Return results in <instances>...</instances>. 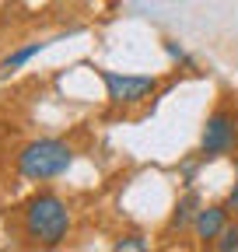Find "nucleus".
<instances>
[{"mask_svg": "<svg viewBox=\"0 0 238 252\" xmlns=\"http://www.w3.org/2000/svg\"><path fill=\"white\" fill-rule=\"evenodd\" d=\"M147 235H140V231H126V235H119L116 242H112V249L116 252H147Z\"/></svg>", "mask_w": 238, "mask_h": 252, "instance_id": "nucleus-9", "label": "nucleus"}, {"mask_svg": "<svg viewBox=\"0 0 238 252\" xmlns=\"http://www.w3.org/2000/svg\"><path fill=\"white\" fill-rule=\"evenodd\" d=\"M95 77L102 81L105 102L116 112H133V109L147 105L151 98L161 94V77L158 74H123V70L95 67Z\"/></svg>", "mask_w": 238, "mask_h": 252, "instance_id": "nucleus-3", "label": "nucleus"}, {"mask_svg": "<svg viewBox=\"0 0 238 252\" xmlns=\"http://www.w3.org/2000/svg\"><path fill=\"white\" fill-rule=\"evenodd\" d=\"M228 207H231V214L238 217V154H235V182H231V189H228Z\"/></svg>", "mask_w": 238, "mask_h": 252, "instance_id": "nucleus-12", "label": "nucleus"}, {"mask_svg": "<svg viewBox=\"0 0 238 252\" xmlns=\"http://www.w3.org/2000/svg\"><path fill=\"white\" fill-rule=\"evenodd\" d=\"M77 161V147L63 137H32L25 140L14 154V172L21 182L32 186H46L63 179Z\"/></svg>", "mask_w": 238, "mask_h": 252, "instance_id": "nucleus-2", "label": "nucleus"}, {"mask_svg": "<svg viewBox=\"0 0 238 252\" xmlns=\"http://www.w3.org/2000/svg\"><path fill=\"white\" fill-rule=\"evenodd\" d=\"M74 235V210L67 196L56 189L39 186L32 196L18 207V238L25 249H60Z\"/></svg>", "mask_w": 238, "mask_h": 252, "instance_id": "nucleus-1", "label": "nucleus"}, {"mask_svg": "<svg viewBox=\"0 0 238 252\" xmlns=\"http://www.w3.org/2000/svg\"><path fill=\"white\" fill-rule=\"evenodd\" d=\"M200 207H203L200 189H196V186H182V196L175 200V207H172V214H168V220H165V238H175V235L182 238V235H189Z\"/></svg>", "mask_w": 238, "mask_h": 252, "instance_id": "nucleus-6", "label": "nucleus"}, {"mask_svg": "<svg viewBox=\"0 0 238 252\" xmlns=\"http://www.w3.org/2000/svg\"><path fill=\"white\" fill-rule=\"evenodd\" d=\"M196 154L203 161H217V158H235L238 154V105L235 102H221L203 119Z\"/></svg>", "mask_w": 238, "mask_h": 252, "instance_id": "nucleus-4", "label": "nucleus"}, {"mask_svg": "<svg viewBox=\"0 0 238 252\" xmlns=\"http://www.w3.org/2000/svg\"><path fill=\"white\" fill-rule=\"evenodd\" d=\"M161 49H165V56L172 60V67L175 70H186V74H196V60L186 53V46L178 42V39H161Z\"/></svg>", "mask_w": 238, "mask_h": 252, "instance_id": "nucleus-8", "label": "nucleus"}, {"mask_svg": "<svg viewBox=\"0 0 238 252\" xmlns=\"http://www.w3.org/2000/svg\"><path fill=\"white\" fill-rule=\"evenodd\" d=\"M231 207H228V200H221V203H203L200 207V214H196V220H193V228H189V235H193V242L200 245V249H214V242L224 235V228L231 224Z\"/></svg>", "mask_w": 238, "mask_h": 252, "instance_id": "nucleus-5", "label": "nucleus"}, {"mask_svg": "<svg viewBox=\"0 0 238 252\" xmlns=\"http://www.w3.org/2000/svg\"><path fill=\"white\" fill-rule=\"evenodd\" d=\"M214 249L217 252H238V220L235 217H231V224L224 228V235L214 242Z\"/></svg>", "mask_w": 238, "mask_h": 252, "instance_id": "nucleus-11", "label": "nucleus"}, {"mask_svg": "<svg viewBox=\"0 0 238 252\" xmlns=\"http://www.w3.org/2000/svg\"><path fill=\"white\" fill-rule=\"evenodd\" d=\"M46 46L49 42H28V46H18V49H11L4 60H0V81H7V77H14V74H21L28 63H32L39 53H46Z\"/></svg>", "mask_w": 238, "mask_h": 252, "instance_id": "nucleus-7", "label": "nucleus"}, {"mask_svg": "<svg viewBox=\"0 0 238 252\" xmlns=\"http://www.w3.org/2000/svg\"><path fill=\"white\" fill-rule=\"evenodd\" d=\"M207 161H203V158L193 151L189 158H186V161L182 165H178V182H182V186H196V175H200V168H203Z\"/></svg>", "mask_w": 238, "mask_h": 252, "instance_id": "nucleus-10", "label": "nucleus"}]
</instances>
